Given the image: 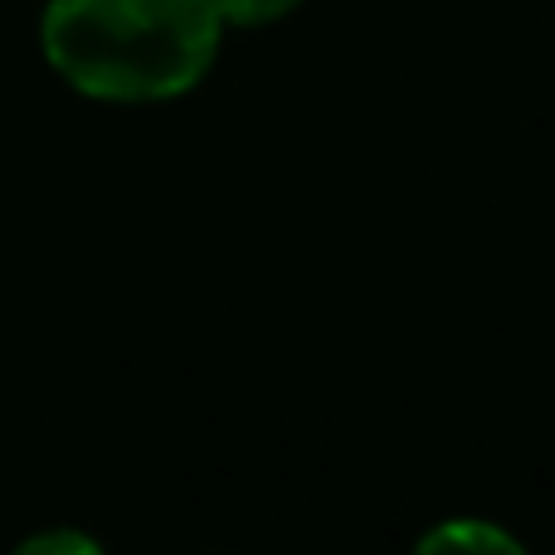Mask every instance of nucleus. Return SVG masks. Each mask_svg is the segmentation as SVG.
Here are the masks:
<instances>
[{
  "label": "nucleus",
  "mask_w": 555,
  "mask_h": 555,
  "mask_svg": "<svg viewBox=\"0 0 555 555\" xmlns=\"http://www.w3.org/2000/svg\"><path fill=\"white\" fill-rule=\"evenodd\" d=\"M420 551L424 555H439V551H527L521 546V537H512V531H502L498 521H482V517H449L439 521L434 531H424L420 537Z\"/></svg>",
  "instance_id": "2"
},
{
  "label": "nucleus",
  "mask_w": 555,
  "mask_h": 555,
  "mask_svg": "<svg viewBox=\"0 0 555 555\" xmlns=\"http://www.w3.org/2000/svg\"><path fill=\"white\" fill-rule=\"evenodd\" d=\"M210 5L224 20V29H269L293 10H302L307 0H210Z\"/></svg>",
  "instance_id": "3"
},
{
  "label": "nucleus",
  "mask_w": 555,
  "mask_h": 555,
  "mask_svg": "<svg viewBox=\"0 0 555 555\" xmlns=\"http://www.w3.org/2000/svg\"><path fill=\"white\" fill-rule=\"evenodd\" d=\"M25 555H74V551H88L93 555L98 551V541H88V537H78V531H49V537H29L25 546H20Z\"/></svg>",
  "instance_id": "4"
},
{
  "label": "nucleus",
  "mask_w": 555,
  "mask_h": 555,
  "mask_svg": "<svg viewBox=\"0 0 555 555\" xmlns=\"http://www.w3.org/2000/svg\"><path fill=\"white\" fill-rule=\"evenodd\" d=\"M210 0H49L39 49L74 93L152 107L195 93L224 44Z\"/></svg>",
  "instance_id": "1"
}]
</instances>
